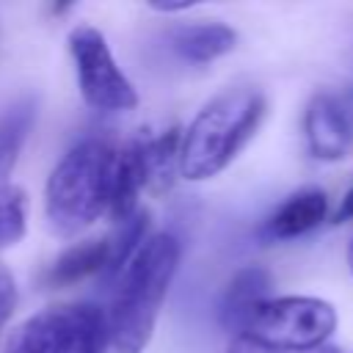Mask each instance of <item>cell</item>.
<instances>
[{
	"label": "cell",
	"instance_id": "1",
	"mask_svg": "<svg viewBox=\"0 0 353 353\" xmlns=\"http://www.w3.org/2000/svg\"><path fill=\"white\" fill-rule=\"evenodd\" d=\"M182 245L171 232L152 234L116 279L108 314L116 353H143L152 342L160 306L176 276Z\"/></svg>",
	"mask_w": 353,
	"mask_h": 353
},
{
	"label": "cell",
	"instance_id": "2",
	"mask_svg": "<svg viewBox=\"0 0 353 353\" xmlns=\"http://www.w3.org/2000/svg\"><path fill=\"white\" fill-rule=\"evenodd\" d=\"M268 99L254 85H234L212 97L182 130L179 174L190 182L218 176L256 135Z\"/></svg>",
	"mask_w": 353,
	"mask_h": 353
},
{
	"label": "cell",
	"instance_id": "3",
	"mask_svg": "<svg viewBox=\"0 0 353 353\" xmlns=\"http://www.w3.org/2000/svg\"><path fill=\"white\" fill-rule=\"evenodd\" d=\"M116 176V146L85 138L72 146L50 171L44 188L47 223L58 237H74L110 210Z\"/></svg>",
	"mask_w": 353,
	"mask_h": 353
},
{
	"label": "cell",
	"instance_id": "4",
	"mask_svg": "<svg viewBox=\"0 0 353 353\" xmlns=\"http://www.w3.org/2000/svg\"><path fill=\"white\" fill-rule=\"evenodd\" d=\"M108 314L94 303H58L19 323L6 353H105Z\"/></svg>",
	"mask_w": 353,
	"mask_h": 353
},
{
	"label": "cell",
	"instance_id": "5",
	"mask_svg": "<svg viewBox=\"0 0 353 353\" xmlns=\"http://www.w3.org/2000/svg\"><path fill=\"white\" fill-rule=\"evenodd\" d=\"M336 331V309L323 298L309 295H284L268 298L248 323L243 336H251L262 345L290 347V350H314L328 342Z\"/></svg>",
	"mask_w": 353,
	"mask_h": 353
},
{
	"label": "cell",
	"instance_id": "6",
	"mask_svg": "<svg viewBox=\"0 0 353 353\" xmlns=\"http://www.w3.org/2000/svg\"><path fill=\"white\" fill-rule=\"evenodd\" d=\"M69 55L74 63L80 97L88 108L102 113H121L138 105V91L119 69L102 30L94 25H74L69 30Z\"/></svg>",
	"mask_w": 353,
	"mask_h": 353
},
{
	"label": "cell",
	"instance_id": "7",
	"mask_svg": "<svg viewBox=\"0 0 353 353\" xmlns=\"http://www.w3.org/2000/svg\"><path fill=\"white\" fill-rule=\"evenodd\" d=\"M303 132H306V146L317 160L336 163L353 154V141L345 130V121L334 105L331 94H317L303 113Z\"/></svg>",
	"mask_w": 353,
	"mask_h": 353
},
{
	"label": "cell",
	"instance_id": "8",
	"mask_svg": "<svg viewBox=\"0 0 353 353\" xmlns=\"http://www.w3.org/2000/svg\"><path fill=\"white\" fill-rule=\"evenodd\" d=\"M270 287H273V279L265 268L248 265V268L237 270L223 292V301H221L223 328L234 331V336H243L248 331V323L256 314V309L270 298Z\"/></svg>",
	"mask_w": 353,
	"mask_h": 353
},
{
	"label": "cell",
	"instance_id": "9",
	"mask_svg": "<svg viewBox=\"0 0 353 353\" xmlns=\"http://www.w3.org/2000/svg\"><path fill=\"white\" fill-rule=\"evenodd\" d=\"M328 215V199L320 188H301L290 193L262 223V237L292 240L317 229Z\"/></svg>",
	"mask_w": 353,
	"mask_h": 353
},
{
	"label": "cell",
	"instance_id": "10",
	"mask_svg": "<svg viewBox=\"0 0 353 353\" xmlns=\"http://www.w3.org/2000/svg\"><path fill=\"white\" fill-rule=\"evenodd\" d=\"M171 47L190 63H210L237 47V30L226 22H190L171 30Z\"/></svg>",
	"mask_w": 353,
	"mask_h": 353
},
{
	"label": "cell",
	"instance_id": "11",
	"mask_svg": "<svg viewBox=\"0 0 353 353\" xmlns=\"http://www.w3.org/2000/svg\"><path fill=\"white\" fill-rule=\"evenodd\" d=\"M179 138L182 132L176 127L157 130V132H141L135 141V149L143 163L146 188L154 193H163L174 185V174H179Z\"/></svg>",
	"mask_w": 353,
	"mask_h": 353
},
{
	"label": "cell",
	"instance_id": "12",
	"mask_svg": "<svg viewBox=\"0 0 353 353\" xmlns=\"http://www.w3.org/2000/svg\"><path fill=\"white\" fill-rule=\"evenodd\" d=\"M108 265V237L102 240H83L66 248L47 270L44 281L50 287H69L88 276H102Z\"/></svg>",
	"mask_w": 353,
	"mask_h": 353
},
{
	"label": "cell",
	"instance_id": "13",
	"mask_svg": "<svg viewBox=\"0 0 353 353\" xmlns=\"http://www.w3.org/2000/svg\"><path fill=\"white\" fill-rule=\"evenodd\" d=\"M33 121H36V99L30 97L14 102L0 113V185H6V179L11 176Z\"/></svg>",
	"mask_w": 353,
	"mask_h": 353
},
{
	"label": "cell",
	"instance_id": "14",
	"mask_svg": "<svg viewBox=\"0 0 353 353\" xmlns=\"http://www.w3.org/2000/svg\"><path fill=\"white\" fill-rule=\"evenodd\" d=\"M146 240H149V212L138 207L130 218L119 223L116 234L108 237V265L102 270V281H116Z\"/></svg>",
	"mask_w": 353,
	"mask_h": 353
},
{
	"label": "cell",
	"instance_id": "15",
	"mask_svg": "<svg viewBox=\"0 0 353 353\" xmlns=\"http://www.w3.org/2000/svg\"><path fill=\"white\" fill-rule=\"evenodd\" d=\"M28 226V196L17 185H0V251L17 245Z\"/></svg>",
	"mask_w": 353,
	"mask_h": 353
},
{
	"label": "cell",
	"instance_id": "16",
	"mask_svg": "<svg viewBox=\"0 0 353 353\" xmlns=\"http://www.w3.org/2000/svg\"><path fill=\"white\" fill-rule=\"evenodd\" d=\"M226 353H339L336 347L331 345H323V347H314V350H290V347H273V345H262L251 336H232Z\"/></svg>",
	"mask_w": 353,
	"mask_h": 353
},
{
	"label": "cell",
	"instance_id": "17",
	"mask_svg": "<svg viewBox=\"0 0 353 353\" xmlns=\"http://www.w3.org/2000/svg\"><path fill=\"white\" fill-rule=\"evenodd\" d=\"M14 309H17V284L14 276L0 265V331L11 320Z\"/></svg>",
	"mask_w": 353,
	"mask_h": 353
},
{
	"label": "cell",
	"instance_id": "18",
	"mask_svg": "<svg viewBox=\"0 0 353 353\" xmlns=\"http://www.w3.org/2000/svg\"><path fill=\"white\" fill-rule=\"evenodd\" d=\"M331 97H334V105H336V110H339V116L345 121V130H347V135L353 141V85H347L345 91L331 94Z\"/></svg>",
	"mask_w": 353,
	"mask_h": 353
},
{
	"label": "cell",
	"instance_id": "19",
	"mask_svg": "<svg viewBox=\"0 0 353 353\" xmlns=\"http://www.w3.org/2000/svg\"><path fill=\"white\" fill-rule=\"evenodd\" d=\"M345 221H353V185L347 188V193L342 196V201L334 212V223H345Z\"/></svg>",
	"mask_w": 353,
	"mask_h": 353
},
{
	"label": "cell",
	"instance_id": "20",
	"mask_svg": "<svg viewBox=\"0 0 353 353\" xmlns=\"http://www.w3.org/2000/svg\"><path fill=\"white\" fill-rule=\"evenodd\" d=\"M196 3L193 0H176V3H149V8H154V11H163V14H176V11H188V8H193Z\"/></svg>",
	"mask_w": 353,
	"mask_h": 353
},
{
	"label": "cell",
	"instance_id": "21",
	"mask_svg": "<svg viewBox=\"0 0 353 353\" xmlns=\"http://www.w3.org/2000/svg\"><path fill=\"white\" fill-rule=\"evenodd\" d=\"M347 268H350V273H353V240H350V245H347Z\"/></svg>",
	"mask_w": 353,
	"mask_h": 353
}]
</instances>
